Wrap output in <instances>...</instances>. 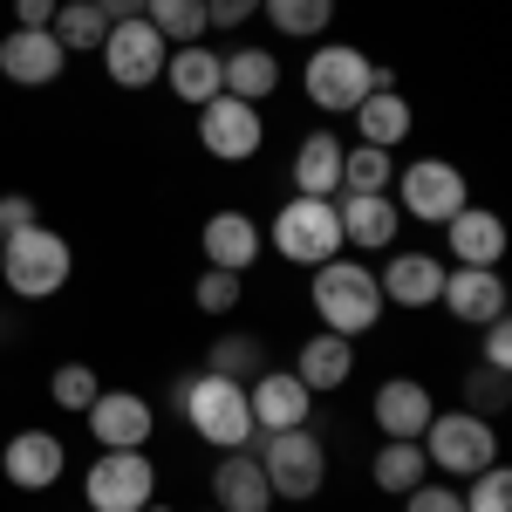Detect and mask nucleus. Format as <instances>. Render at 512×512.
<instances>
[{"label": "nucleus", "mask_w": 512, "mask_h": 512, "mask_svg": "<svg viewBox=\"0 0 512 512\" xmlns=\"http://www.w3.org/2000/svg\"><path fill=\"white\" fill-rule=\"evenodd\" d=\"M144 21L171 48H192V41H205V0H144Z\"/></svg>", "instance_id": "32"}, {"label": "nucleus", "mask_w": 512, "mask_h": 512, "mask_svg": "<svg viewBox=\"0 0 512 512\" xmlns=\"http://www.w3.org/2000/svg\"><path fill=\"white\" fill-rule=\"evenodd\" d=\"M89 7H103V21H130V14H144V0H89Z\"/></svg>", "instance_id": "43"}, {"label": "nucleus", "mask_w": 512, "mask_h": 512, "mask_svg": "<svg viewBox=\"0 0 512 512\" xmlns=\"http://www.w3.org/2000/svg\"><path fill=\"white\" fill-rule=\"evenodd\" d=\"M458 390H465V403H458V410H472V417H499V410L512 403V376L478 362V369H465V383H458Z\"/></svg>", "instance_id": "34"}, {"label": "nucleus", "mask_w": 512, "mask_h": 512, "mask_svg": "<svg viewBox=\"0 0 512 512\" xmlns=\"http://www.w3.org/2000/svg\"><path fill=\"white\" fill-rule=\"evenodd\" d=\"M239 294H246V274H226V267H205V274L192 280V301L198 315H233Z\"/></svg>", "instance_id": "36"}, {"label": "nucleus", "mask_w": 512, "mask_h": 512, "mask_svg": "<svg viewBox=\"0 0 512 512\" xmlns=\"http://www.w3.org/2000/svg\"><path fill=\"white\" fill-rule=\"evenodd\" d=\"M390 185H396V151L342 144V192H390Z\"/></svg>", "instance_id": "31"}, {"label": "nucleus", "mask_w": 512, "mask_h": 512, "mask_svg": "<svg viewBox=\"0 0 512 512\" xmlns=\"http://www.w3.org/2000/svg\"><path fill=\"white\" fill-rule=\"evenodd\" d=\"M144 512H171V506H158V499H151V506H144Z\"/></svg>", "instance_id": "44"}, {"label": "nucleus", "mask_w": 512, "mask_h": 512, "mask_svg": "<svg viewBox=\"0 0 512 512\" xmlns=\"http://www.w3.org/2000/svg\"><path fill=\"white\" fill-rule=\"evenodd\" d=\"M369 478H376V492L403 499L410 485H424V478H431V458H424V444H417V437H383V451H376Z\"/></svg>", "instance_id": "28"}, {"label": "nucleus", "mask_w": 512, "mask_h": 512, "mask_svg": "<svg viewBox=\"0 0 512 512\" xmlns=\"http://www.w3.org/2000/svg\"><path fill=\"white\" fill-rule=\"evenodd\" d=\"M158 499V465L151 451H103L82 472V506L89 512H144Z\"/></svg>", "instance_id": "8"}, {"label": "nucleus", "mask_w": 512, "mask_h": 512, "mask_svg": "<svg viewBox=\"0 0 512 512\" xmlns=\"http://www.w3.org/2000/svg\"><path fill=\"white\" fill-rule=\"evenodd\" d=\"M205 512H219V506H205Z\"/></svg>", "instance_id": "46"}, {"label": "nucleus", "mask_w": 512, "mask_h": 512, "mask_svg": "<svg viewBox=\"0 0 512 512\" xmlns=\"http://www.w3.org/2000/svg\"><path fill=\"white\" fill-rule=\"evenodd\" d=\"M69 69V48L48 35V28H7L0 35V76L21 82V89H48V82H62Z\"/></svg>", "instance_id": "16"}, {"label": "nucleus", "mask_w": 512, "mask_h": 512, "mask_svg": "<svg viewBox=\"0 0 512 512\" xmlns=\"http://www.w3.org/2000/svg\"><path fill=\"white\" fill-rule=\"evenodd\" d=\"M308 301H315L321 328H328V335H349V342H362V335L383 321L376 267H369V260H349V253L321 260L315 274H308Z\"/></svg>", "instance_id": "1"}, {"label": "nucleus", "mask_w": 512, "mask_h": 512, "mask_svg": "<svg viewBox=\"0 0 512 512\" xmlns=\"http://www.w3.org/2000/svg\"><path fill=\"white\" fill-rule=\"evenodd\" d=\"M96 390H103V376L89 369V362H55V376H48V396H55V410H89L96 403Z\"/></svg>", "instance_id": "35"}, {"label": "nucleus", "mask_w": 512, "mask_h": 512, "mask_svg": "<svg viewBox=\"0 0 512 512\" xmlns=\"http://www.w3.org/2000/svg\"><path fill=\"white\" fill-rule=\"evenodd\" d=\"M403 512H465V492L444 485V478H424V485L403 492Z\"/></svg>", "instance_id": "38"}, {"label": "nucleus", "mask_w": 512, "mask_h": 512, "mask_svg": "<svg viewBox=\"0 0 512 512\" xmlns=\"http://www.w3.org/2000/svg\"><path fill=\"white\" fill-rule=\"evenodd\" d=\"M417 444H424L431 472H444V478H472L485 465H499V424L472 417V410H437Z\"/></svg>", "instance_id": "7"}, {"label": "nucleus", "mask_w": 512, "mask_h": 512, "mask_svg": "<svg viewBox=\"0 0 512 512\" xmlns=\"http://www.w3.org/2000/svg\"><path fill=\"white\" fill-rule=\"evenodd\" d=\"M287 178H294V192H308V198H335L342 192V137H335V130H308V137L294 144Z\"/></svg>", "instance_id": "25"}, {"label": "nucleus", "mask_w": 512, "mask_h": 512, "mask_svg": "<svg viewBox=\"0 0 512 512\" xmlns=\"http://www.w3.org/2000/svg\"><path fill=\"white\" fill-rule=\"evenodd\" d=\"M465 512H512V472H506V465H485V472H472Z\"/></svg>", "instance_id": "37"}, {"label": "nucleus", "mask_w": 512, "mask_h": 512, "mask_svg": "<svg viewBox=\"0 0 512 512\" xmlns=\"http://www.w3.org/2000/svg\"><path fill=\"white\" fill-rule=\"evenodd\" d=\"M444 253H451L458 267H499V260H506V219L485 212V205H458V212L444 219Z\"/></svg>", "instance_id": "19"}, {"label": "nucleus", "mask_w": 512, "mask_h": 512, "mask_svg": "<svg viewBox=\"0 0 512 512\" xmlns=\"http://www.w3.org/2000/svg\"><path fill=\"white\" fill-rule=\"evenodd\" d=\"M376 287H383V308H437L444 260H437V253H396V246H390V260H383Z\"/></svg>", "instance_id": "20"}, {"label": "nucleus", "mask_w": 512, "mask_h": 512, "mask_svg": "<svg viewBox=\"0 0 512 512\" xmlns=\"http://www.w3.org/2000/svg\"><path fill=\"white\" fill-rule=\"evenodd\" d=\"M246 403H253V431H301V424H315V396H308V383L294 369H260Z\"/></svg>", "instance_id": "17"}, {"label": "nucleus", "mask_w": 512, "mask_h": 512, "mask_svg": "<svg viewBox=\"0 0 512 512\" xmlns=\"http://www.w3.org/2000/svg\"><path fill=\"white\" fill-rule=\"evenodd\" d=\"M437 308L465 328H485V321L506 315V280H499V267H444Z\"/></svg>", "instance_id": "15"}, {"label": "nucleus", "mask_w": 512, "mask_h": 512, "mask_svg": "<svg viewBox=\"0 0 512 512\" xmlns=\"http://www.w3.org/2000/svg\"><path fill=\"white\" fill-rule=\"evenodd\" d=\"M21 226H41L35 198L28 192H0V233H21Z\"/></svg>", "instance_id": "40"}, {"label": "nucleus", "mask_w": 512, "mask_h": 512, "mask_svg": "<svg viewBox=\"0 0 512 512\" xmlns=\"http://www.w3.org/2000/svg\"><path fill=\"white\" fill-rule=\"evenodd\" d=\"M349 117H355V144H376V151H396V144L410 137V123H417V117H410V103H403L396 89H376V96H362Z\"/></svg>", "instance_id": "27"}, {"label": "nucleus", "mask_w": 512, "mask_h": 512, "mask_svg": "<svg viewBox=\"0 0 512 512\" xmlns=\"http://www.w3.org/2000/svg\"><path fill=\"white\" fill-rule=\"evenodd\" d=\"M260 14V0H205V28H246Z\"/></svg>", "instance_id": "39"}, {"label": "nucleus", "mask_w": 512, "mask_h": 512, "mask_svg": "<svg viewBox=\"0 0 512 512\" xmlns=\"http://www.w3.org/2000/svg\"><path fill=\"white\" fill-rule=\"evenodd\" d=\"M48 35L62 41L69 55H89V48H103L110 21H103V7H89V0H62V7H55V21H48Z\"/></svg>", "instance_id": "30"}, {"label": "nucleus", "mask_w": 512, "mask_h": 512, "mask_svg": "<svg viewBox=\"0 0 512 512\" xmlns=\"http://www.w3.org/2000/svg\"><path fill=\"white\" fill-rule=\"evenodd\" d=\"M171 403L185 410V424H192V437H205L212 451H246L253 444V403H246V383H233V376H185L178 390H171Z\"/></svg>", "instance_id": "2"}, {"label": "nucleus", "mask_w": 512, "mask_h": 512, "mask_svg": "<svg viewBox=\"0 0 512 512\" xmlns=\"http://www.w3.org/2000/svg\"><path fill=\"white\" fill-rule=\"evenodd\" d=\"M82 512H89V506H82Z\"/></svg>", "instance_id": "47"}, {"label": "nucleus", "mask_w": 512, "mask_h": 512, "mask_svg": "<svg viewBox=\"0 0 512 512\" xmlns=\"http://www.w3.org/2000/svg\"><path fill=\"white\" fill-rule=\"evenodd\" d=\"M69 274H76V246L55 226H21L0 246V280H7L14 301H48V294L69 287Z\"/></svg>", "instance_id": "3"}, {"label": "nucleus", "mask_w": 512, "mask_h": 512, "mask_svg": "<svg viewBox=\"0 0 512 512\" xmlns=\"http://www.w3.org/2000/svg\"><path fill=\"white\" fill-rule=\"evenodd\" d=\"M253 458H260V472L274 485V499H315L321 485H328V451H321V437L301 424V431H260L246 444Z\"/></svg>", "instance_id": "5"}, {"label": "nucleus", "mask_w": 512, "mask_h": 512, "mask_svg": "<svg viewBox=\"0 0 512 512\" xmlns=\"http://www.w3.org/2000/svg\"><path fill=\"white\" fill-rule=\"evenodd\" d=\"M198 246H205V267L246 274V267H253V260L267 253V233H260V219H253V212H239V205H219V212L205 219Z\"/></svg>", "instance_id": "18"}, {"label": "nucleus", "mask_w": 512, "mask_h": 512, "mask_svg": "<svg viewBox=\"0 0 512 512\" xmlns=\"http://www.w3.org/2000/svg\"><path fill=\"white\" fill-rule=\"evenodd\" d=\"M0 246H7V233H0Z\"/></svg>", "instance_id": "45"}, {"label": "nucleus", "mask_w": 512, "mask_h": 512, "mask_svg": "<svg viewBox=\"0 0 512 512\" xmlns=\"http://www.w3.org/2000/svg\"><path fill=\"white\" fill-rule=\"evenodd\" d=\"M335 219H342V246L355 253H390L403 233V212L390 192H335Z\"/></svg>", "instance_id": "14"}, {"label": "nucleus", "mask_w": 512, "mask_h": 512, "mask_svg": "<svg viewBox=\"0 0 512 512\" xmlns=\"http://www.w3.org/2000/svg\"><path fill=\"white\" fill-rule=\"evenodd\" d=\"M396 212L403 219H417V226H444L458 205H472V192H465V171L444 158H417V164H396Z\"/></svg>", "instance_id": "9"}, {"label": "nucleus", "mask_w": 512, "mask_h": 512, "mask_svg": "<svg viewBox=\"0 0 512 512\" xmlns=\"http://www.w3.org/2000/svg\"><path fill=\"white\" fill-rule=\"evenodd\" d=\"M164 89H171L178 103H192V110H205L212 96H226L219 48H205V41H192V48H171V62H164Z\"/></svg>", "instance_id": "24"}, {"label": "nucleus", "mask_w": 512, "mask_h": 512, "mask_svg": "<svg viewBox=\"0 0 512 512\" xmlns=\"http://www.w3.org/2000/svg\"><path fill=\"white\" fill-rule=\"evenodd\" d=\"M260 233H267V246H274L280 260H294V267H308V274H315L321 260L349 253V246H342V219H335V198L294 192L274 212V226H260Z\"/></svg>", "instance_id": "4"}, {"label": "nucleus", "mask_w": 512, "mask_h": 512, "mask_svg": "<svg viewBox=\"0 0 512 512\" xmlns=\"http://www.w3.org/2000/svg\"><path fill=\"white\" fill-rule=\"evenodd\" d=\"M62 472H69V444L55 431H14L0 451V478L14 492H48V485H62Z\"/></svg>", "instance_id": "13"}, {"label": "nucleus", "mask_w": 512, "mask_h": 512, "mask_svg": "<svg viewBox=\"0 0 512 512\" xmlns=\"http://www.w3.org/2000/svg\"><path fill=\"white\" fill-rule=\"evenodd\" d=\"M219 76H226V96H239V103H267L280 89V55L274 48H260V41H246V48H233V55H219Z\"/></svg>", "instance_id": "26"}, {"label": "nucleus", "mask_w": 512, "mask_h": 512, "mask_svg": "<svg viewBox=\"0 0 512 512\" xmlns=\"http://www.w3.org/2000/svg\"><path fill=\"white\" fill-rule=\"evenodd\" d=\"M485 369H512V328H506V315L485 321Z\"/></svg>", "instance_id": "41"}, {"label": "nucleus", "mask_w": 512, "mask_h": 512, "mask_svg": "<svg viewBox=\"0 0 512 512\" xmlns=\"http://www.w3.org/2000/svg\"><path fill=\"white\" fill-rule=\"evenodd\" d=\"M301 89H308L315 110L349 117L362 96H376V62L362 48H349V41H321V48H308V62H301Z\"/></svg>", "instance_id": "6"}, {"label": "nucleus", "mask_w": 512, "mask_h": 512, "mask_svg": "<svg viewBox=\"0 0 512 512\" xmlns=\"http://www.w3.org/2000/svg\"><path fill=\"white\" fill-rule=\"evenodd\" d=\"M294 376L308 383V396H335L355 376V342H349V335L315 328V335L301 342V355H294Z\"/></svg>", "instance_id": "23"}, {"label": "nucleus", "mask_w": 512, "mask_h": 512, "mask_svg": "<svg viewBox=\"0 0 512 512\" xmlns=\"http://www.w3.org/2000/svg\"><path fill=\"white\" fill-rule=\"evenodd\" d=\"M198 144L219 164H246V158H260V144H267V117L253 103H239V96H212L198 110Z\"/></svg>", "instance_id": "11"}, {"label": "nucleus", "mask_w": 512, "mask_h": 512, "mask_svg": "<svg viewBox=\"0 0 512 512\" xmlns=\"http://www.w3.org/2000/svg\"><path fill=\"white\" fill-rule=\"evenodd\" d=\"M369 417H376V431H383V437H424V424L437 417V396L424 390L417 376H390V383H376Z\"/></svg>", "instance_id": "22"}, {"label": "nucleus", "mask_w": 512, "mask_h": 512, "mask_svg": "<svg viewBox=\"0 0 512 512\" xmlns=\"http://www.w3.org/2000/svg\"><path fill=\"white\" fill-rule=\"evenodd\" d=\"M212 506L219 512H274V485L253 451H219L212 465Z\"/></svg>", "instance_id": "21"}, {"label": "nucleus", "mask_w": 512, "mask_h": 512, "mask_svg": "<svg viewBox=\"0 0 512 512\" xmlns=\"http://www.w3.org/2000/svg\"><path fill=\"white\" fill-rule=\"evenodd\" d=\"M205 369L246 383V376H260V369H267V342H260V335H219V342L205 349Z\"/></svg>", "instance_id": "33"}, {"label": "nucleus", "mask_w": 512, "mask_h": 512, "mask_svg": "<svg viewBox=\"0 0 512 512\" xmlns=\"http://www.w3.org/2000/svg\"><path fill=\"white\" fill-rule=\"evenodd\" d=\"M62 0H14V28H48Z\"/></svg>", "instance_id": "42"}, {"label": "nucleus", "mask_w": 512, "mask_h": 512, "mask_svg": "<svg viewBox=\"0 0 512 512\" xmlns=\"http://www.w3.org/2000/svg\"><path fill=\"white\" fill-rule=\"evenodd\" d=\"M82 417H89V437L103 451H151V431H158L151 396H137V390H96V403Z\"/></svg>", "instance_id": "12"}, {"label": "nucleus", "mask_w": 512, "mask_h": 512, "mask_svg": "<svg viewBox=\"0 0 512 512\" xmlns=\"http://www.w3.org/2000/svg\"><path fill=\"white\" fill-rule=\"evenodd\" d=\"M260 14L274 21V35L287 41H321L335 21V0H260Z\"/></svg>", "instance_id": "29"}, {"label": "nucleus", "mask_w": 512, "mask_h": 512, "mask_svg": "<svg viewBox=\"0 0 512 512\" xmlns=\"http://www.w3.org/2000/svg\"><path fill=\"white\" fill-rule=\"evenodd\" d=\"M96 55H103V69H110L117 89H151V82H164L171 41H164L144 14H130V21H110V35H103Z\"/></svg>", "instance_id": "10"}]
</instances>
